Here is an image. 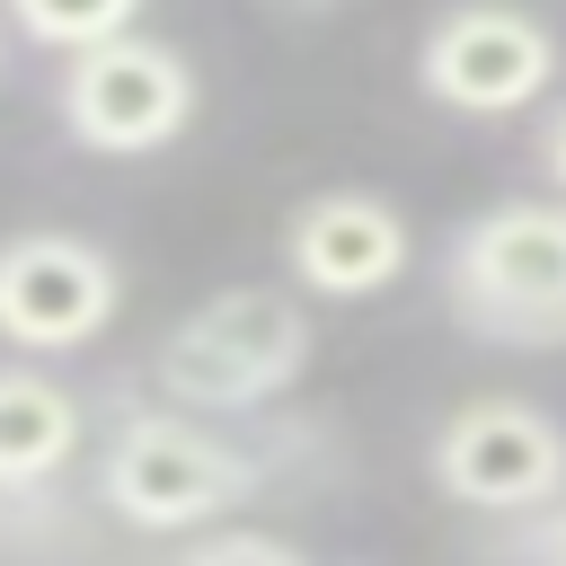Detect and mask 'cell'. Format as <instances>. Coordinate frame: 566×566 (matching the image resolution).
I'll return each mask as SVG.
<instances>
[{"label":"cell","mask_w":566,"mask_h":566,"mask_svg":"<svg viewBox=\"0 0 566 566\" xmlns=\"http://www.w3.org/2000/svg\"><path fill=\"white\" fill-rule=\"evenodd\" d=\"M97 495L133 531H195L256 495V460L186 416H133L97 460Z\"/></svg>","instance_id":"3"},{"label":"cell","mask_w":566,"mask_h":566,"mask_svg":"<svg viewBox=\"0 0 566 566\" xmlns=\"http://www.w3.org/2000/svg\"><path fill=\"white\" fill-rule=\"evenodd\" d=\"M433 486L469 513H548L566 495V424L531 398H469L433 433Z\"/></svg>","instance_id":"5"},{"label":"cell","mask_w":566,"mask_h":566,"mask_svg":"<svg viewBox=\"0 0 566 566\" xmlns=\"http://www.w3.org/2000/svg\"><path fill=\"white\" fill-rule=\"evenodd\" d=\"M62 124H71V142H88L106 159H142L195 124V62L142 27L80 44L62 71Z\"/></svg>","instance_id":"4"},{"label":"cell","mask_w":566,"mask_h":566,"mask_svg":"<svg viewBox=\"0 0 566 566\" xmlns=\"http://www.w3.org/2000/svg\"><path fill=\"white\" fill-rule=\"evenodd\" d=\"M124 301V274L80 230H18L0 239V336L18 354H71L88 345Z\"/></svg>","instance_id":"7"},{"label":"cell","mask_w":566,"mask_h":566,"mask_svg":"<svg viewBox=\"0 0 566 566\" xmlns=\"http://www.w3.org/2000/svg\"><path fill=\"white\" fill-rule=\"evenodd\" d=\"M451 310L486 345H566V203H486L451 239Z\"/></svg>","instance_id":"2"},{"label":"cell","mask_w":566,"mask_h":566,"mask_svg":"<svg viewBox=\"0 0 566 566\" xmlns=\"http://www.w3.org/2000/svg\"><path fill=\"white\" fill-rule=\"evenodd\" d=\"M301 363H310V318L274 283H239V292L195 301L150 354L159 389L195 416H239V407L283 398L301 380Z\"/></svg>","instance_id":"1"},{"label":"cell","mask_w":566,"mask_h":566,"mask_svg":"<svg viewBox=\"0 0 566 566\" xmlns=\"http://www.w3.org/2000/svg\"><path fill=\"white\" fill-rule=\"evenodd\" d=\"M80 451V398L27 363H0V486H44Z\"/></svg>","instance_id":"9"},{"label":"cell","mask_w":566,"mask_h":566,"mask_svg":"<svg viewBox=\"0 0 566 566\" xmlns=\"http://www.w3.org/2000/svg\"><path fill=\"white\" fill-rule=\"evenodd\" d=\"M283 265L318 301H371L407 274V212L389 195H363V186L301 195L283 221Z\"/></svg>","instance_id":"8"},{"label":"cell","mask_w":566,"mask_h":566,"mask_svg":"<svg viewBox=\"0 0 566 566\" xmlns=\"http://www.w3.org/2000/svg\"><path fill=\"white\" fill-rule=\"evenodd\" d=\"M265 9H274V18H336L345 0H265Z\"/></svg>","instance_id":"13"},{"label":"cell","mask_w":566,"mask_h":566,"mask_svg":"<svg viewBox=\"0 0 566 566\" xmlns=\"http://www.w3.org/2000/svg\"><path fill=\"white\" fill-rule=\"evenodd\" d=\"M177 566H310L292 539H265V531H212L203 548H186Z\"/></svg>","instance_id":"11"},{"label":"cell","mask_w":566,"mask_h":566,"mask_svg":"<svg viewBox=\"0 0 566 566\" xmlns=\"http://www.w3.org/2000/svg\"><path fill=\"white\" fill-rule=\"evenodd\" d=\"M9 18H18V35L53 44V53H80V44L124 35L142 18V0H9Z\"/></svg>","instance_id":"10"},{"label":"cell","mask_w":566,"mask_h":566,"mask_svg":"<svg viewBox=\"0 0 566 566\" xmlns=\"http://www.w3.org/2000/svg\"><path fill=\"white\" fill-rule=\"evenodd\" d=\"M539 557H548V566H566V513H557V522L539 531Z\"/></svg>","instance_id":"14"},{"label":"cell","mask_w":566,"mask_h":566,"mask_svg":"<svg viewBox=\"0 0 566 566\" xmlns=\"http://www.w3.org/2000/svg\"><path fill=\"white\" fill-rule=\"evenodd\" d=\"M416 80L433 106L451 115H522L548 80H557V35L531 9L504 0H460L424 27L416 44Z\"/></svg>","instance_id":"6"},{"label":"cell","mask_w":566,"mask_h":566,"mask_svg":"<svg viewBox=\"0 0 566 566\" xmlns=\"http://www.w3.org/2000/svg\"><path fill=\"white\" fill-rule=\"evenodd\" d=\"M539 159H548V177L566 186V106H557V115L539 124Z\"/></svg>","instance_id":"12"}]
</instances>
